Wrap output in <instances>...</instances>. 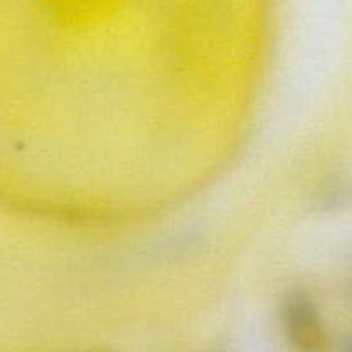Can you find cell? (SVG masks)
I'll list each match as a JSON object with an SVG mask.
<instances>
[{
  "instance_id": "cell-2",
  "label": "cell",
  "mask_w": 352,
  "mask_h": 352,
  "mask_svg": "<svg viewBox=\"0 0 352 352\" xmlns=\"http://www.w3.org/2000/svg\"><path fill=\"white\" fill-rule=\"evenodd\" d=\"M318 204L323 209H338L352 204V184L331 182L324 185L318 195Z\"/></svg>"
},
{
  "instance_id": "cell-3",
  "label": "cell",
  "mask_w": 352,
  "mask_h": 352,
  "mask_svg": "<svg viewBox=\"0 0 352 352\" xmlns=\"http://www.w3.org/2000/svg\"><path fill=\"white\" fill-rule=\"evenodd\" d=\"M340 352H352V333L345 338V342L340 347Z\"/></svg>"
},
{
  "instance_id": "cell-4",
  "label": "cell",
  "mask_w": 352,
  "mask_h": 352,
  "mask_svg": "<svg viewBox=\"0 0 352 352\" xmlns=\"http://www.w3.org/2000/svg\"><path fill=\"white\" fill-rule=\"evenodd\" d=\"M66 352H116L111 349H83V351H66Z\"/></svg>"
},
{
  "instance_id": "cell-6",
  "label": "cell",
  "mask_w": 352,
  "mask_h": 352,
  "mask_svg": "<svg viewBox=\"0 0 352 352\" xmlns=\"http://www.w3.org/2000/svg\"><path fill=\"white\" fill-rule=\"evenodd\" d=\"M349 289H351V294H352V276H351V283H349Z\"/></svg>"
},
{
  "instance_id": "cell-5",
  "label": "cell",
  "mask_w": 352,
  "mask_h": 352,
  "mask_svg": "<svg viewBox=\"0 0 352 352\" xmlns=\"http://www.w3.org/2000/svg\"><path fill=\"white\" fill-rule=\"evenodd\" d=\"M208 352H230V351L225 347H216V349H212V351H208Z\"/></svg>"
},
{
  "instance_id": "cell-1",
  "label": "cell",
  "mask_w": 352,
  "mask_h": 352,
  "mask_svg": "<svg viewBox=\"0 0 352 352\" xmlns=\"http://www.w3.org/2000/svg\"><path fill=\"white\" fill-rule=\"evenodd\" d=\"M280 320L294 352H328L330 335L316 300L307 290H290L283 297Z\"/></svg>"
}]
</instances>
